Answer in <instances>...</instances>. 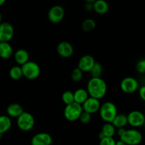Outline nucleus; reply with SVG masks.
Here are the masks:
<instances>
[{"instance_id": "nucleus-1", "label": "nucleus", "mask_w": 145, "mask_h": 145, "mask_svg": "<svg viewBox=\"0 0 145 145\" xmlns=\"http://www.w3.org/2000/svg\"><path fill=\"white\" fill-rule=\"evenodd\" d=\"M107 84L101 78H91L89 80L86 90L89 97L100 100L103 98L107 92Z\"/></svg>"}, {"instance_id": "nucleus-2", "label": "nucleus", "mask_w": 145, "mask_h": 145, "mask_svg": "<svg viewBox=\"0 0 145 145\" xmlns=\"http://www.w3.org/2000/svg\"><path fill=\"white\" fill-rule=\"evenodd\" d=\"M99 112L101 118L105 122L111 123L117 115L118 109L113 102L108 101L101 105Z\"/></svg>"}, {"instance_id": "nucleus-3", "label": "nucleus", "mask_w": 145, "mask_h": 145, "mask_svg": "<svg viewBox=\"0 0 145 145\" xmlns=\"http://www.w3.org/2000/svg\"><path fill=\"white\" fill-rule=\"evenodd\" d=\"M143 139L142 134L136 129H125L123 134L120 136V140L127 145H139Z\"/></svg>"}, {"instance_id": "nucleus-4", "label": "nucleus", "mask_w": 145, "mask_h": 145, "mask_svg": "<svg viewBox=\"0 0 145 145\" xmlns=\"http://www.w3.org/2000/svg\"><path fill=\"white\" fill-rule=\"evenodd\" d=\"M23 72V77L28 80H35L40 74V68L37 63L33 61H28L24 65H21Z\"/></svg>"}, {"instance_id": "nucleus-5", "label": "nucleus", "mask_w": 145, "mask_h": 145, "mask_svg": "<svg viewBox=\"0 0 145 145\" xmlns=\"http://www.w3.org/2000/svg\"><path fill=\"white\" fill-rule=\"evenodd\" d=\"M16 124L18 129L24 132H28L33 128L35 125V118L32 114L24 112L16 118Z\"/></svg>"}, {"instance_id": "nucleus-6", "label": "nucleus", "mask_w": 145, "mask_h": 145, "mask_svg": "<svg viewBox=\"0 0 145 145\" xmlns=\"http://www.w3.org/2000/svg\"><path fill=\"white\" fill-rule=\"evenodd\" d=\"M82 111L83 109L82 105L74 102L66 105L64 109V116L67 120L69 122H75L79 119Z\"/></svg>"}, {"instance_id": "nucleus-7", "label": "nucleus", "mask_w": 145, "mask_h": 145, "mask_svg": "<svg viewBox=\"0 0 145 145\" xmlns=\"http://www.w3.org/2000/svg\"><path fill=\"white\" fill-rule=\"evenodd\" d=\"M120 89L123 92L127 94L134 93L138 90V81L133 77H126L123 78L120 84Z\"/></svg>"}, {"instance_id": "nucleus-8", "label": "nucleus", "mask_w": 145, "mask_h": 145, "mask_svg": "<svg viewBox=\"0 0 145 145\" xmlns=\"http://www.w3.org/2000/svg\"><path fill=\"white\" fill-rule=\"evenodd\" d=\"M65 12L63 7L60 5H55L51 7L48 13V18L52 24H58L63 20Z\"/></svg>"}, {"instance_id": "nucleus-9", "label": "nucleus", "mask_w": 145, "mask_h": 145, "mask_svg": "<svg viewBox=\"0 0 145 145\" xmlns=\"http://www.w3.org/2000/svg\"><path fill=\"white\" fill-rule=\"evenodd\" d=\"M127 124L135 128L140 127L144 125L145 117L144 114L139 110H133L127 115Z\"/></svg>"}, {"instance_id": "nucleus-10", "label": "nucleus", "mask_w": 145, "mask_h": 145, "mask_svg": "<svg viewBox=\"0 0 145 145\" xmlns=\"http://www.w3.org/2000/svg\"><path fill=\"white\" fill-rule=\"evenodd\" d=\"M14 36V26L10 23L2 21L0 24V42H9Z\"/></svg>"}, {"instance_id": "nucleus-11", "label": "nucleus", "mask_w": 145, "mask_h": 145, "mask_svg": "<svg viewBox=\"0 0 145 145\" xmlns=\"http://www.w3.org/2000/svg\"><path fill=\"white\" fill-rule=\"evenodd\" d=\"M52 136L47 132H39L34 135L31 140V145H52Z\"/></svg>"}, {"instance_id": "nucleus-12", "label": "nucleus", "mask_w": 145, "mask_h": 145, "mask_svg": "<svg viewBox=\"0 0 145 145\" xmlns=\"http://www.w3.org/2000/svg\"><path fill=\"white\" fill-rule=\"evenodd\" d=\"M82 106L83 111L92 115V114L99 112V108L101 107V102L99 100L92 98V97H89L86 100V101L82 104Z\"/></svg>"}, {"instance_id": "nucleus-13", "label": "nucleus", "mask_w": 145, "mask_h": 145, "mask_svg": "<svg viewBox=\"0 0 145 145\" xmlns=\"http://www.w3.org/2000/svg\"><path fill=\"white\" fill-rule=\"evenodd\" d=\"M57 52L58 55L64 58H69L74 53L73 45L67 41H62L57 46Z\"/></svg>"}, {"instance_id": "nucleus-14", "label": "nucleus", "mask_w": 145, "mask_h": 145, "mask_svg": "<svg viewBox=\"0 0 145 145\" xmlns=\"http://www.w3.org/2000/svg\"><path fill=\"white\" fill-rule=\"evenodd\" d=\"M96 63L94 58L91 55H84L79 59L78 68L83 72H89L93 65Z\"/></svg>"}, {"instance_id": "nucleus-15", "label": "nucleus", "mask_w": 145, "mask_h": 145, "mask_svg": "<svg viewBox=\"0 0 145 145\" xmlns=\"http://www.w3.org/2000/svg\"><path fill=\"white\" fill-rule=\"evenodd\" d=\"M109 10V4L106 0H96L93 3V11L96 14L103 15Z\"/></svg>"}, {"instance_id": "nucleus-16", "label": "nucleus", "mask_w": 145, "mask_h": 145, "mask_svg": "<svg viewBox=\"0 0 145 145\" xmlns=\"http://www.w3.org/2000/svg\"><path fill=\"white\" fill-rule=\"evenodd\" d=\"M14 55V50L9 42H0V58L8 59Z\"/></svg>"}, {"instance_id": "nucleus-17", "label": "nucleus", "mask_w": 145, "mask_h": 145, "mask_svg": "<svg viewBox=\"0 0 145 145\" xmlns=\"http://www.w3.org/2000/svg\"><path fill=\"white\" fill-rule=\"evenodd\" d=\"M14 60L17 64L20 65H24L29 61V53L28 51L24 48L18 49L14 54Z\"/></svg>"}, {"instance_id": "nucleus-18", "label": "nucleus", "mask_w": 145, "mask_h": 145, "mask_svg": "<svg viewBox=\"0 0 145 145\" xmlns=\"http://www.w3.org/2000/svg\"><path fill=\"white\" fill-rule=\"evenodd\" d=\"M24 108L18 103H11L7 108V114L9 117L17 118L24 112Z\"/></svg>"}, {"instance_id": "nucleus-19", "label": "nucleus", "mask_w": 145, "mask_h": 145, "mask_svg": "<svg viewBox=\"0 0 145 145\" xmlns=\"http://www.w3.org/2000/svg\"><path fill=\"white\" fill-rule=\"evenodd\" d=\"M73 94L74 102L78 104H80V105H82L89 97L87 90L84 88H79L76 90H75V92H73Z\"/></svg>"}, {"instance_id": "nucleus-20", "label": "nucleus", "mask_w": 145, "mask_h": 145, "mask_svg": "<svg viewBox=\"0 0 145 145\" xmlns=\"http://www.w3.org/2000/svg\"><path fill=\"white\" fill-rule=\"evenodd\" d=\"M12 122L8 115H0V134H4L11 127Z\"/></svg>"}, {"instance_id": "nucleus-21", "label": "nucleus", "mask_w": 145, "mask_h": 145, "mask_svg": "<svg viewBox=\"0 0 145 145\" xmlns=\"http://www.w3.org/2000/svg\"><path fill=\"white\" fill-rule=\"evenodd\" d=\"M116 128H125L127 125V115L124 114H117L116 117L111 122Z\"/></svg>"}, {"instance_id": "nucleus-22", "label": "nucleus", "mask_w": 145, "mask_h": 145, "mask_svg": "<svg viewBox=\"0 0 145 145\" xmlns=\"http://www.w3.org/2000/svg\"><path fill=\"white\" fill-rule=\"evenodd\" d=\"M101 132L105 137H113L116 133V128L112 123L106 122L102 127Z\"/></svg>"}, {"instance_id": "nucleus-23", "label": "nucleus", "mask_w": 145, "mask_h": 145, "mask_svg": "<svg viewBox=\"0 0 145 145\" xmlns=\"http://www.w3.org/2000/svg\"><path fill=\"white\" fill-rule=\"evenodd\" d=\"M10 78L14 80H18L23 78V72L21 70V67L20 65H14L12 66L9 70Z\"/></svg>"}, {"instance_id": "nucleus-24", "label": "nucleus", "mask_w": 145, "mask_h": 145, "mask_svg": "<svg viewBox=\"0 0 145 145\" xmlns=\"http://www.w3.org/2000/svg\"><path fill=\"white\" fill-rule=\"evenodd\" d=\"M96 26V23L93 18H86L82 23V28L85 32H91L95 29Z\"/></svg>"}, {"instance_id": "nucleus-25", "label": "nucleus", "mask_w": 145, "mask_h": 145, "mask_svg": "<svg viewBox=\"0 0 145 145\" xmlns=\"http://www.w3.org/2000/svg\"><path fill=\"white\" fill-rule=\"evenodd\" d=\"M91 78H100L103 72V67L99 63H95L89 71Z\"/></svg>"}, {"instance_id": "nucleus-26", "label": "nucleus", "mask_w": 145, "mask_h": 145, "mask_svg": "<svg viewBox=\"0 0 145 145\" xmlns=\"http://www.w3.org/2000/svg\"><path fill=\"white\" fill-rule=\"evenodd\" d=\"M62 100L66 105L74 102L73 92L69 90L65 91L62 95Z\"/></svg>"}, {"instance_id": "nucleus-27", "label": "nucleus", "mask_w": 145, "mask_h": 145, "mask_svg": "<svg viewBox=\"0 0 145 145\" xmlns=\"http://www.w3.org/2000/svg\"><path fill=\"white\" fill-rule=\"evenodd\" d=\"M71 78L74 82H79L83 78V72L78 67L74 68L71 72Z\"/></svg>"}, {"instance_id": "nucleus-28", "label": "nucleus", "mask_w": 145, "mask_h": 145, "mask_svg": "<svg viewBox=\"0 0 145 145\" xmlns=\"http://www.w3.org/2000/svg\"><path fill=\"white\" fill-rule=\"evenodd\" d=\"M91 119V115L88 112L82 111L81 113L80 116L79 117V120L82 122V124H88L90 122Z\"/></svg>"}, {"instance_id": "nucleus-29", "label": "nucleus", "mask_w": 145, "mask_h": 145, "mask_svg": "<svg viewBox=\"0 0 145 145\" xmlns=\"http://www.w3.org/2000/svg\"><path fill=\"white\" fill-rule=\"evenodd\" d=\"M116 141L113 137H104L100 139L99 145H116Z\"/></svg>"}, {"instance_id": "nucleus-30", "label": "nucleus", "mask_w": 145, "mask_h": 145, "mask_svg": "<svg viewBox=\"0 0 145 145\" xmlns=\"http://www.w3.org/2000/svg\"><path fill=\"white\" fill-rule=\"evenodd\" d=\"M136 70L139 73L144 74L145 72V60L142 59L136 64Z\"/></svg>"}, {"instance_id": "nucleus-31", "label": "nucleus", "mask_w": 145, "mask_h": 145, "mask_svg": "<svg viewBox=\"0 0 145 145\" xmlns=\"http://www.w3.org/2000/svg\"><path fill=\"white\" fill-rule=\"evenodd\" d=\"M139 95H140V98L143 101L145 100V86L142 85L140 88L139 89Z\"/></svg>"}, {"instance_id": "nucleus-32", "label": "nucleus", "mask_w": 145, "mask_h": 145, "mask_svg": "<svg viewBox=\"0 0 145 145\" xmlns=\"http://www.w3.org/2000/svg\"><path fill=\"white\" fill-rule=\"evenodd\" d=\"M84 9L86 11H93V3H89V2L85 3Z\"/></svg>"}, {"instance_id": "nucleus-33", "label": "nucleus", "mask_w": 145, "mask_h": 145, "mask_svg": "<svg viewBox=\"0 0 145 145\" xmlns=\"http://www.w3.org/2000/svg\"><path fill=\"white\" fill-rule=\"evenodd\" d=\"M116 145H127L125 142H123V141L121 140H118L116 141Z\"/></svg>"}, {"instance_id": "nucleus-34", "label": "nucleus", "mask_w": 145, "mask_h": 145, "mask_svg": "<svg viewBox=\"0 0 145 145\" xmlns=\"http://www.w3.org/2000/svg\"><path fill=\"white\" fill-rule=\"evenodd\" d=\"M6 1H7V0H0V7H1L2 5H4V4H5Z\"/></svg>"}, {"instance_id": "nucleus-35", "label": "nucleus", "mask_w": 145, "mask_h": 145, "mask_svg": "<svg viewBox=\"0 0 145 145\" xmlns=\"http://www.w3.org/2000/svg\"><path fill=\"white\" fill-rule=\"evenodd\" d=\"M85 2H89V3H93L96 0H84Z\"/></svg>"}, {"instance_id": "nucleus-36", "label": "nucleus", "mask_w": 145, "mask_h": 145, "mask_svg": "<svg viewBox=\"0 0 145 145\" xmlns=\"http://www.w3.org/2000/svg\"><path fill=\"white\" fill-rule=\"evenodd\" d=\"M2 22V15H1V12H0V24Z\"/></svg>"}, {"instance_id": "nucleus-37", "label": "nucleus", "mask_w": 145, "mask_h": 145, "mask_svg": "<svg viewBox=\"0 0 145 145\" xmlns=\"http://www.w3.org/2000/svg\"><path fill=\"white\" fill-rule=\"evenodd\" d=\"M2 136H3L2 134H0V140H1V138H2Z\"/></svg>"}]
</instances>
